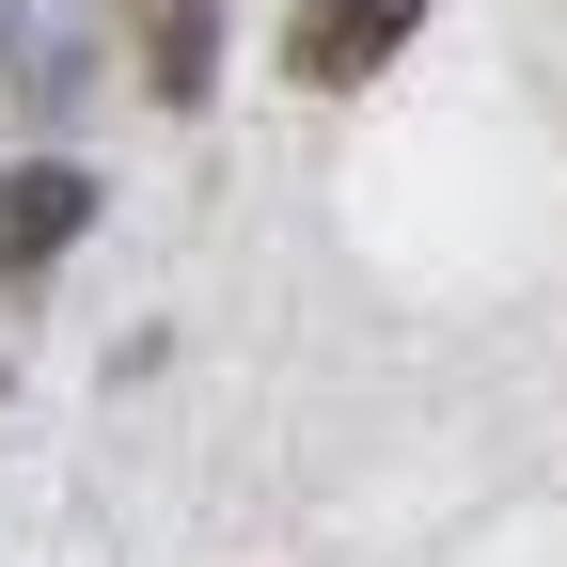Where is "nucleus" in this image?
Listing matches in <instances>:
<instances>
[{
    "label": "nucleus",
    "instance_id": "nucleus-1",
    "mask_svg": "<svg viewBox=\"0 0 567 567\" xmlns=\"http://www.w3.org/2000/svg\"><path fill=\"white\" fill-rule=\"evenodd\" d=\"M410 32H425V0H300V17H284V80L300 95H363Z\"/></svg>",
    "mask_w": 567,
    "mask_h": 567
},
{
    "label": "nucleus",
    "instance_id": "nucleus-2",
    "mask_svg": "<svg viewBox=\"0 0 567 567\" xmlns=\"http://www.w3.org/2000/svg\"><path fill=\"white\" fill-rule=\"evenodd\" d=\"M80 221H95V174L80 158H17V174H0V284H32Z\"/></svg>",
    "mask_w": 567,
    "mask_h": 567
},
{
    "label": "nucleus",
    "instance_id": "nucleus-3",
    "mask_svg": "<svg viewBox=\"0 0 567 567\" xmlns=\"http://www.w3.org/2000/svg\"><path fill=\"white\" fill-rule=\"evenodd\" d=\"M126 32H142V80H158L174 111L221 80V0H126Z\"/></svg>",
    "mask_w": 567,
    "mask_h": 567
},
{
    "label": "nucleus",
    "instance_id": "nucleus-4",
    "mask_svg": "<svg viewBox=\"0 0 567 567\" xmlns=\"http://www.w3.org/2000/svg\"><path fill=\"white\" fill-rule=\"evenodd\" d=\"M0 63H17V0H0Z\"/></svg>",
    "mask_w": 567,
    "mask_h": 567
}]
</instances>
